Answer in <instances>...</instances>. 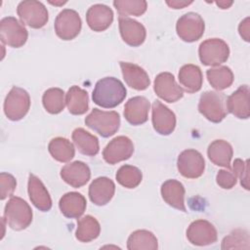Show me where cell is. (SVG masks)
<instances>
[{
	"label": "cell",
	"instance_id": "obj_1",
	"mask_svg": "<svg viewBox=\"0 0 250 250\" xmlns=\"http://www.w3.org/2000/svg\"><path fill=\"white\" fill-rule=\"evenodd\" d=\"M126 95V88L119 79L104 77L96 83L92 99L96 104L104 108H113L124 101Z\"/></svg>",
	"mask_w": 250,
	"mask_h": 250
},
{
	"label": "cell",
	"instance_id": "obj_2",
	"mask_svg": "<svg viewBox=\"0 0 250 250\" xmlns=\"http://www.w3.org/2000/svg\"><path fill=\"white\" fill-rule=\"evenodd\" d=\"M32 210L28 203L19 196H12L5 205L4 219L14 230L26 229L32 222Z\"/></svg>",
	"mask_w": 250,
	"mask_h": 250
},
{
	"label": "cell",
	"instance_id": "obj_3",
	"mask_svg": "<svg viewBox=\"0 0 250 250\" xmlns=\"http://www.w3.org/2000/svg\"><path fill=\"white\" fill-rule=\"evenodd\" d=\"M198 110L209 121L219 123L228 114L227 97L220 92L206 91L200 96Z\"/></svg>",
	"mask_w": 250,
	"mask_h": 250
},
{
	"label": "cell",
	"instance_id": "obj_4",
	"mask_svg": "<svg viewBox=\"0 0 250 250\" xmlns=\"http://www.w3.org/2000/svg\"><path fill=\"white\" fill-rule=\"evenodd\" d=\"M85 124L102 137L108 138L118 131L120 116L114 110L104 111L99 108H93L91 113L86 116Z\"/></svg>",
	"mask_w": 250,
	"mask_h": 250
},
{
	"label": "cell",
	"instance_id": "obj_5",
	"mask_svg": "<svg viewBox=\"0 0 250 250\" xmlns=\"http://www.w3.org/2000/svg\"><path fill=\"white\" fill-rule=\"evenodd\" d=\"M199 60L204 65L219 66L226 62L229 56V45L220 38H209L198 48Z\"/></svg>",
	"mask_w": 250,
	"mask_h": 250
},
{
	"label": "cell",
	"instance_id": "obj_6",
	"mask_svg": "<svg viewBox=\"0 0 250 250\" xmlns=\"http://www.w3.org/2000/svg\"><path fill=\"white\" fill-rule=\"evenodd\" d=\"M30 107L29 94L22 88L14 86L5 98L4 112L8 119L19 121L28 112Z\"/></svg>",
	"mask_w": 250,
	"mask_h": 250
},
{
	"label": "cell",
	"instance_id": "obj_7",
	"mask_svg": "<svg viewBox=\"0 0 250 250\" xmlns=\"http://www.w3.org/2000/svg\"><path fill=\"white\" fill-rule=\"evenodd\" d=\"M17 13L21 22L31 28H41L49 20L47 8L43 3L35 0L20 2L17 8Z\"/></svg>",
	"mask_w": 250,
	"mask_h": 250
},
{
	"label": "cell",
	"instance_id": "obj_8",
	"mask_svg": "<svg viewBox=\"0 0 250 250\" xmlns=\"http://www.w3.org/2000/svg\"><path fill=\"white\" fill-rule=\"evenodd\" d=\"M205 30V23L200 15L188 12L177 21L176 31L178 36L185 42H195L200 39Z\"/></svg>",
	"mask_w": 250,
	"mask_h": 250
},
{
	"label": "cell",
	"instance_id": "obj_9",
	"mask_svg": "<svg viewBox=\"0 0 250 250\" xmlns=\"http://www.w3.org/2000/svg\"><path fill=\"white\" fill-rule=\"evenodd\" d=\"M28 32L24 25L14 17H6L0 21V39L5 45L13 48L23 46Z\"/></svg>",
	"mask_w": 250,
	"mask_h": 250
},
{
	"label": "cell",
	"instance_id": "obj_10",
	"mask_svg": "<svg viewBox=\"0 0 250 250\" xmlns=\"http://www.w3.org/2000/svg\"><path fill=\"white\" fill-rule=\"evenodd\" d=\"M54 27L58 37L65 41L72 40L80 33L82 21L76 11L64 9L57 16Z\"/></svg>",
	"mask_w": 250,
	"mask_h": 250
},
{
	"label": "cell",
	"instance_id": "obj_11",
	"mask_svg": "<svg viewBox=\"0 0 250 250\" xmlns=\"http://www.w3.org/2000/svg\"><path fill=\"white\" fill-rule=\"evenodd\" d=\"M177 168L183 177L188 179H196L203 174L205 161L199 151L188 148L183 150L179 154Z\"/></svg>",
	"mask_w": 250,
	"mask_h": 250
},
{
	"label": "cell",
	"instance_id": "obj_12",
	"mask_svg": "<svg viewBox=\"0 0 250 250\" xmlns=\"http://www.w3.org/2000/svg\"><path fill=\"white\" fill-rule=\"evenodd\" d=\"M133 152V142L126 136H118L105 146L103 150V157L106 163L112 165L129 159Z\"/></svg>",
	"mask_w": 250,
	"mask_h": 250
},
{
	"label": "cell",
	"instance_id": "obj_13",
	"mask_svg": "<svg viewBox=\"0 0 250 250\" xmlns=\"http://www.w3.org/2000/svg\"><path fill=\"white\" fill-rule=\"evenodd\" d=\"M188 240L196 246H206L217 241L216 228L206 220H196L190 223L187 229Z\"/></svg>",
	"mask_w": 250,
	"mask_h": 250
},
{
	"label": "cell",
	"instance_id": "obj_14",
	"mask_svg": "<svg viewBox=\"0 0 250 250\" xmlns=\"http://www.w3.org/2000/svg\"><path fill=\"white\" fill-rule=\"evenodd\" d=\"M153 90L160 99L167 103H175L184 97L183 88L178 85L174 75L170 72H161L155 77Z\"/></svg>",
	"mask_w": 250,
	"mask_h": 250
},
{
	"label": "cell",
	"instance_id": "obj_15",
	"mask_svg": "<svg viewBox=\"0 0 250 250\" xmlns=\"http://www.w3.org/2000/svg\"><path fill=\"white\" fill-rule=\"evenodd\" d=\"M151 121L154 130L163 136L170 135L176 127L175 113L159 101H154L151 108Z\"/></svg>",
	"mask_w": 250,
	"mask_h": 250
},
{
	"label": "cell",
	"instance_id": "obj_16",
	"mask_svg": "<svg viewBox=\"0 0 250 250\" xmlns=\"http://www.w3.org/2000/svg\"><path fill=\"white\" fill-rule=\"evenodd\" d=\"M118 23L121 38L127 45L138 47L145 42L146 31L141 22L128 17L119 16Z\"/></svg>",
	"mask_w": 250,
	"mask_h": 250
},
{
	"label": "cell",
	"instance_id": "obj_17",
	"mask_svg": "<svg viewBox=\"0 0 250 250\" xmlns=\"http://www.w3.org/2000/svg\"><path fill=\"white\" fill-rule=\"evenodd\" d=\"M62 179L72 188H78L88 183L91 178L89 166L82 161H73L61 169Z\"/></svg>",
	"mask_w": 250,
	"mask_h": 250
},
{
	"label": "cell",
	"instance_id": "obj_18",
	"mask_svg": "<svg viewBox=\"0 0 250 250\" xmlns=\"http://www.w3.org/2000/svg\"><path fill=\"white\" fill-rule=\"evenodd\" d=\"M150 104L142 96L133 97L128 100L124 106V117L132 125H142L148 119Z\"/></svg>",
	"mask_w": 250,
	"mask_h": 250
},
{
	"label": "cell",
	"instance_id": "obj_19",
	"mask_svg": "<svg viewBox=\"0 0 250 250\" xmlns=\"http://www.w3.org/2000/svg\"><path fill=\"white\" fill-rule=\"evenodd\" d=\"M86 21L92 30L97 32L104 31L113 21V12L106 5L95 4L88 9Z\"/></svg>",
	"mask_w": 250,
	"mask_h": 250
},
{
	"label": "cell",
	"instance_id": "obj_20",
	"mask_svg": "<svg viewBox=\"0 0 250 250\" xmlns=\"http://www.w3.org/2000/svg\"><path fill=\"white\" fill-rule=\"evenodd\" d=\"M249 93L248 85H242L229 96L227 98L228 112L239 119H247L250 116Z\"/></svg>",
	"mask_w": 250,
	"mask_h": 250
},
{
	"label": "cell",
	"instance_id": "obj_21",
	"mask_svg": "<svg viewBox=\"0 0 250 250\" xmlns=\"http://www.w3.org/2000/svg\"><path fill=\"white\" fill-rule=\"evenodd\" d=\"M114 191L115 185L112 180L107 177H99L89 186V198L94 204L104 206L111 200Z\"/></svg>",
	"mask_w": 250,
	"mask_h": 250
},
{
	"label": "cell",
	"instance_id": "obj_22",
	"mask_svg": "<svg viewBox=\"0 0 250 250\" xmlns=\"http://www.w3.org/2000/svg\"><path fill=\"white\" fill-rule=\"evenodd\" d=\"M27 191L31 203L40 211L47 212L52 208L51 196L41 182V180L33 174L28 176Z\"/></svg>",
	"mask_w": 250,
	"mask_h": 250
},
{
	"label": "cell",
	"instance_id": "obj_23",
	"mask_svg": "<svg viewBox=\"0 0 250 250\" xmlns=\"http://www.w3.org/2000/svg\"><path fill=\"white\" fill-rule=\"evenodd\" d=\"M120 67L123 78L129 87L138 91L148 88L150 80L148 74L143 67L126 62H120Z\"/></svg>",
	"mask_w": 250,
	"mask_h": 250
},
{
	"label": "cell",
	"instance_id": "obj_24",
	"mask_svg": "<svg viewBox=\"0 0 250 250\" xmlns=\"http://www.w3.org/2000/svg\"><path fill=\"white\" fill-rule=\"evenodd\" d=\"M87 202L85 197L76 191H70L63 194L60 201L59 207L62 215L69 219L80 218L86 210Z\"/></svg>",
	"mask_w": 250,
	"mask_h": 250
},
{
	"label": "cell",
	"instance_id": "obj_25",
	"mask_svg": "<svg viewBox=\"0 0 250 250\" xmlns=\"http://www.w3.org/2000/svg\"><path fill=\"white\" fill-rule=\"evenodd\" d=\"M161 195L163 200L171 207L183 212H187L185 205V188L177 180H167L161 186Z\"/></svg>",
	"mask_w": 250,
	"mask_h": 250
},
{
	"label": "cell",
	"instance_id": "obj_26",
	"mask_svg": "<svg viewBox=\"0 0 250 250\" xmlns=\"http://www.w3.org/2000/svg\"><path fill=\"white\" fill-rule=\"evenodd\" d=\"M179 82L184 90L189 94L198 92L202 87L203 76L199 66L195 64H185L180 68Z\"/></svg>",
	"mask_w": 250,
	"mask_h": 250
},
{
	"label": "cell",
	"instance_id": "obj_27",
	"mask_svg": "<svg viewBox=\"0 0 250 250\" xmlns=\"http://www.w3.org/2000/svg\"><path fill=\"white\" fill-rule=\"evenodd\" d=\"M207 154L211 162L215 165L229 168L233 155L232 146L225 140L213 141L207 149Z\"/></svg>",
	"mask_w": 250,
	"mask_h": 250
},
{
	"label": "cell",
	"instance_id": "obj_28",
	"mask_svg": "<svg viewBox=\"0 0 250 250\" xmlns=\"http://www.w3.org/2000/svg\"><path fill=\"white\" fill-rule=\"evenodd\" d=\"M72 141L79 152L88 156H95L100 150L99 140L83 128H76L72 132Z\"/></svg>",
	"mask_w": 250,
	"mask_h": 250
},
{
	"label": "cell",
	"instance_id": "obj_29",
	"mask_svg": "<svg viewBox=\"0 0 250 250\" xmlns=\"http://www.w3.org/2000/svg\"><path fill=\"white\" fill-rule=\"evenodd\" d=\"M65 104L71 114H84L89 108V97L87 91L75 85L71 86L66 93Z\"/></svg>",
	"mask_w": 250,
	"mask_h": 250
},
{
	"label": "cell",
	"instance_id": "obj_30",
	"mask_svg": "<svg viewBox=\"0 0 250 250\" xmlns=\"http://www.w3.org/2000/svg\"><path fill=\"white\" fill-rule=\"evenodd\" d=\"M127 248L129 250H156L158 248V241L151 231L138 229L129 235Z\"/></svg>",
	"mask_w": 250,
	"mask_h": 250
},
{
	"label": "cell",
	"instance_id": "obj_31",
	"mask_svg": "<svg viewBox=\"0 0 250 250\" xmlns=\"http://www.w3.org/2000/svg\"><path fill=\"white\" fill-rule=\"evenodd\" d=\"M48 150L52 157L59 162H68L75 154L72 143L62 137L52 139L48 145Z\"/></svg>",
	"mask_w": 250,
	"mask_h": 250
},
{
	"label": "cell",
	"instance_id": "obj_32",
	"mask_svg": "<svg viewBox=\"0 0 250 250\" xmlns=\"http://www.w3.org/2000/svg\"><path fill=\"white\" fill-rule=\"evenodd\" d=\"M101 232V226L97 219L91 215H86L77 222L75 237L80 242H90L96 239Z\"/></svg>",
	"mask_w": 250,
	"mask_h": 250
},
{
	"label": "cell",
	"instance_id": "obj_33",
	"mask_svg": "<svg viewBox=\"0 0 250 250\" xmlns=\"http://www.w3.org/2000/svg\"><path fill=\"white\" fill-rule=\"evenodd\" d=\"M206 76L209 84L218 91L229 88L234 79L231 69L226 65H219L208 69Z\"/></svg>",
	"mask_w": 250,
	"mask_h": 250
},
{
	"label": "cell",
	"instance_id": "obj_34",
	"mask_svg": "<svg viewBox=\"0 0 250 250\" xmlns=\"http://www.w3.org/2000/svg\"><path fill=\"white\" fill-rule=\"evenodd\" d=\"M42 104L46 111L51 114H58L63 110L65 105L64 92L60 88L46 90L42 97Z\"/></svg>",
	"mask_w": 250,
	"mask_h": 250
},
{
	"label": "cell",
	"instance_id": "obj_35",
	"mask_svg": "<svg viewBox=\"0 0 250 250\" xmlns=\"http://www.w3.org/2000/svg\"><path fill=\"white\" fill-rule=\"evenodd\" d=\"M115 178L118 184L122 187L126 188H135L141 184L143 174L138 167L125 164L118 169Z\"/></svg>",
	"mask_w": 250,
	"mask_h": 250
},
{
	"label": "cell",
	"instance_id": "obj_36",
	"mask_svg": "<svg viewBox=\"0 0 250 250\" xmlns=\"http://www.w3.org/2000/svg\"><path fill=\"white\" fill-rule=\"evenodd\" d=\"M113 6L119 16L140 17L146 13L147 3L145 0H115L113 1Z\"/></svg>",
	"mask_w": 250,
	"mask_h": 250
},
{
	"label": "cell",
	"instance_id": "obj_37",
	"mask_svg": "<svg viewBox=\"0 0 250 250\" xmlns=\"http://www.w3.org/2000/svg\"><path fill=\"white\" fill-rule=\"evenodd\" d=\"M249 235L246 230L235 229L227 235L222 241V249L248 248Z\"/></svg>",
	"mask_w": 250,
	"mask_h": 250
},
{
	"label": "cell",
	"instance_id": "obj_38",
	"mask_svg": "<svg viewBox=\"0 0 250 250\" xmlns=\"http://www.w3.org/2000/svg\"><path fill=\"white\" fill-rule=\"evenodd\" d=\"M232 171L236 178L240 180V185L245 188L249 189V161L236 158L233 161Z\"/></svg>",
	"mask_w": 250,
	"mask_h": 250
},
{
	"label": "cell",
	"instance_id": "obj_39",
	"mask_svg": "<svg viewBox=\"0 0 250 250\" xmlns=\"http://www.w3.org/2000/svg\"><path fill=\"white\" fill-rule=\"evenodd\" d=\"M17 187V181L15 177L9 173L2 172L0 174V198L4 200L8 196H11Z\"/></svg>",
	"mask_w": 250,
	"mask_h": 250
},
{
	"label": "cell",
	"instance_id": "obj_40",
	"mask_svg": "<svg viewBox=\"0 0 250 250\" xmlns=\"http://www.w3.org/2000/svg\"><path fill=\"white\" fill-rule=\"evenodd\" d=\"M236 176L233 173V171H230L229 168L222 169L217 173L216 176V182L217 184L225 189H230L232 188L236 184Z\"/></svg>",
	"mask_w": 250,
	"mask_h": 250
},
{
	"label": "cell",
	"instance_id": "obj_41",
	"mask_svg": "<svg viewBox=\"0 0 250 250\" xmlns=\"http://www.w3.org/2000/svg\"><path fill=\"white\" fill-rule=\"evenodd\" d=\"M249 18H245L238 26V31L242 39H244L246 42H249Z\"/></svg>",
	"mask_w": 250,
	"mask_h": 250
},
{
	"label": "cell",
	"instance_id": "obj_42",
	"mask_svg": "<svg viewBox=\"0 0 250 250\" xmlns=\"http://www.w3.org/2000/svg\"><path fill=\"white\" fill-rule=\"evenodd\" d=\"M191 3H192V1H177V0L166 1V4L172 9H183V8L190 5Z\"/></svg>",
	"mask_w": 250,
	"mask_h": 250
},
{
	"label": "cell",
	"instance_id": "obj_43",
	"mask_svg": "<svg viewBox=\"0 0 250 250\" xmlns=\"http://www.w3.org/2000/svg\"><path fill=\"white\" fill-rule=\"evenodd\" d=\"M232 3H233L232 1H219V2H216L217 6H219L221 9H228L232 5Z\"/></svg>",
	"mask_w": 250,
	"mask_h": 250
},
{
	"label": "cell",
	"instance_id": "obj_44",
	"mask_svg": "<svg viewBox=\"0 0 250 250\" xmlns=\"http://www.w3.org/2000/svg\"><path fill=\"white\" fill-rule=\"evenodd\" d=\"M49 3H51L52 5H57V6H60V5H63L66 3V1H63V2H52V1H49Z\"/></svg>",
	"mask_w": 250,
	"mask_h": 250
}]
</instances>
